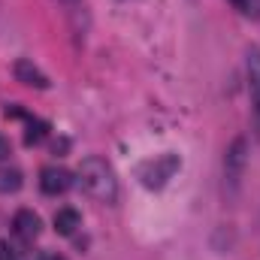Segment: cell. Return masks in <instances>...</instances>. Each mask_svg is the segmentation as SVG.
I'll list each match as a JSON object with an SVG mask.
<instances>
[{
  "instance_id": "5",
  "label": "cell",
  "mask_w": 260,
  "mask_h": 260,
  "mask_svg": "<svg viewBox=\"0 0 260 260\" xmlns=\"http://www.w3.org/2000/svg\"><path fill=\"white\" fill-rule=\"evenodd\" d=\"M12 227H15V236L24 239V242H34L43 233V221L34 209H18L15 218H12Z\"/></svg>"
},
{
  "instance_id": "14",
  "label": "cell",
  "mask_w": 260,
  "mask_h": 260,
  "mask_svg": "<svg viewBox=\"0 0 260 260\" xmlns=\"http://www.w3.org/2000/svg\"><path fill=\"white\" fill-rule=\"evenodd\" d=\"M52 260H67V257H61V254H55V257H52Z\"/></svg>"
},
{
  "instance_id": "4",
  "label": "cell",
  "mask_w": 260,
  "mask_h": 260,
  "mask_svg": "<svg viewBox=\"0 0 260 260\" xmlns=\"http://www.w3.org/2000/svg\"><path fill=\"white\" fill-rule=\"evenodd\" d=\"M70 185H73V176L67 173L64 167H46L40 173V188H43V194H49V197L67 194Z\"/></svg>"
},
{
  "instance_id": "10",
  "label": "cell",
  "mask_w": 260,
  "mask_h": 260,
  "mask_svg": "<svg viewBox=\"0 0 260 260\" xmlns=\"http://www.w3.org/2000/svg\"><path fill=\"white\" fill-rule=\"evenodd\" d=\"M46 121H27V133H24V142L27 145H37V142H43L46 139Z\"/></svg>"
},
{
  "instance_id": "7",
  "label": "cell",
  "mask_w": 260,
  "mask_h": 260,
  "mask_svg": "<svg viewBox=\"0 0 260 260\" xmlns=\"http://www.w3.org/2000/svg\"><path fill=\"white\" fill-rule=\"evenodd\" d=\"M248 82H251V100H254V124L260 133V49H248Z\"/></svg>"
},
{
  "instance_id": "8",
  "label": "cell",
  "mask_w": 260,
  "mask_h": 260,
  "mask_svg": "<svg viewBox=\"0 0 260 260\" xmlns=\"http://www.w3.org/2000/svg\"><path fill=\"white\" fill-rule=\"evenodd\" d=\"M79 227H82V215H79L76 209L67 206V209H58V212H55V230H58L61 236H73Z\"/></svg>"
},
{
  "instance_id": "13",
  "label": "cell",
  "mask_w": 260,
  "mask_h": 260,
  "mask_svg": "<svg viewBox=\"0 0 260 260\" xmlns=\"http://www.w3.org/2000/svg\"><path fill=\"white\" fill-rule=\"evenodd\" d=\"M12 154V145H9V139L6 136H0V160H6Z\"/></svg>"
},
{
  "instance_id": "6",
  "label": "cell",
  "mask_w": 260,
  "mask_h": 260,
  "mask_svg": "<svg viewBox=\"0 0 260 260\" xmlns=\"http://www.w3.org/2000/svg\"><path fill=\"white\" fill-rule=\"evenodd\" d=\"M12 73H15V79H18L21 85H27V88H40V91H46V88L52 85L49 76L34 64V61H27V58H18L15 67H12Z\"/></svg>"
},
{
  "instance_id": "1",
  "label": "cell",
  "mask_w": 260,
  "mask_h": 260,
  "mask_svg": "<svg viewBox=\"0 0 260 260\" xmlns=\"http://www.w3.org/2000/svg\"><path fill=\"white\" fill-rule=\"evenodd\" d=\"M79 185L88 197H94L97 203H115L118 200V179L109 160L91 154L79 164Z\"/></svg>"
},
{
  "instance_id": "2",
  "label": "cell",
  "mask_w": 260,
  "mask_h": 260,
  "mask_svg": "<svg viewBox=\"0 0 260 260\" xmlns=\"http://www.w3.org/2000/svg\"><path fill=\"white\" fill-rule=\"evenodd\" d=\"M179 170H182V157H179L176 151H164V154H154V157L142 160V164L136 167V179H139L142 188L160 191V188L170 185V179H173Z\"/></svg>"
},
{
  "instance_id": "12",
  "label": "cell",
  "mask_w": 260,
  "mask_h": 260,
  "mask_svg": "<svg viewBox=\"0 0 260 260\" xmlns=\"http://www.w3.org/2000/svg\"><path fill=\"white\" fill-rule=\"evenodd\" d=\"M0 260H18V254L12 251V245L3 242V239H0Z\"/></svg>"
},
{
  "instance_id": "11",
  "label": "cell",
  "mask_w": 260,
  "mask_h": 260,
  "mask_svg": "<svg viewBox=\"0 0 260 260\" xmlns=\"http://www.w3.org/2000/svg\"><path fill=\"white\" fill-rule=\"evenodd\" d=\"M230 3H233L242 15H257V9H254V3H251V0H230Z\"/></svg>"
},
{
  "instance_id": "3",
  "label": "cell",
  "mask_w": 260,
  "mask_h": 260,
  "mask_svg": "<svg viewBox=\"0 0 260 260\" xmlns=\"http://www.w3.org/2000/svg\"><path fill=\"white\" fill-rule=\"evenodd\" d=\"M245 167H248V139L245 136H236L224 154V188L227 194L236 197L242 188V179H245Z\"/></svg>"
},
{
  "instance_id": "9",
  "label": "cell",
  "mask_w": 260,
  "mask_h": 260,
  "mask_svg": "<svg viewBox=\"0 0 260 260\" xmlns=\"http://www.w3.org/2000/svg\"><path fill=\"white\" fill-rule=\"evenodd\" d=\"M21 185H24L21 170H15V167H0V194H15V191H21Z\"/></svg>"
}]
</instances>
